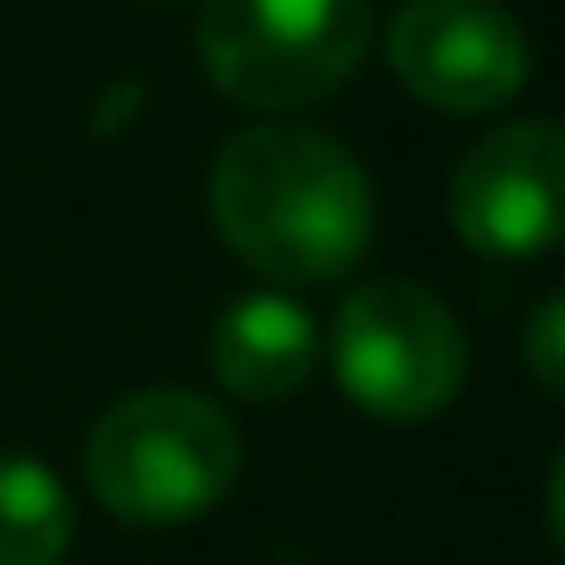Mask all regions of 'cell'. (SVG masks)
Segmentation results:
<instances>
[{
    "instance_id": "obj_1",
    "label": "cell",
    "mask_w": 565,
    "mask_h": 565,
    "mask_svg": "<svg viewBox=\"0 0 565 565\" xmlns=\"http://www.w3.org/2000/svg\"><path fill=\"white\" fill-rule=\"evenodd\" d=\"M224 250L282 289L349 277L375 237V191L349 145L309 126H244L211 164Z\"/></svg>"
},
{
    "instance_id": "obj_2",
    "label": "cell",
    "mask_w": 565,
    "mask_h": 565,
    "mask_svg": "<svg viewBox=\"0 0 565 565\" xmlns=\"http://www.w3.org/2000/svg\"><path fill=\"white\" fill-rule=\"evenodd\" d=\"M244 467L237 427L217 402L145 388L113 402L86 434V480L106 513L132 526H178L211 513Z\"/></svg>"
},
{
    "instance_id": "obj_3",
    "label": "cell",
    "mask_w": 565,
    "mask_h": 565,
    "mask_svg": "<svg viewBox=\"0 0 565 565\" xmlns=\"http://www.w3.org/2000/svg\"><path fill=\"white\" fill-rule=\"evenodd\" d=\"M375 40L369 0H204L198 60L211 86L250 113H302L335 99Z\"/></svg>"
},
{
    "instance_id": "obj_4",
    "label": "cell",
    "mask_w": 565,
    "mask_h": 565,
    "mask_svg": "<svg viewBox=\"0 0 565 565\" xmlns=\"http://www.w3.org/2000/svg\"><path fill=\"white\" fill-rule=\"evenodd\" d=\"M335 382L382 422H427L467 382V342L454 309L415 277L355 282L335 309Z\"/></svg>"
},
{
    "instance_id": "obj_5",
    "label": "cell",
    "mask_w": 565,
    "mask_h": 565,
    "mask_svg": "<svg viewBox=\"0 0 565 565\" xmlns=\"http://www.w3.org/2000/svg\"><path fill=\"white\" fill-rule=\"evenodd\" d=\"M447 217L467 250L520 264L565 244V126L513 119L467 145L447 184Z\"/></svg>"
},
{
    "instance_id": "obj_6",
    "label": "cell",
    "mask_w": 565,
    "mask_h": 565,
    "mask_svg": "<svg viewBox=\"0 0 565 565\" xmlns=\"http://www.w3.org/2000/svg\"><path fill=\"white\" fill-rule=\"evenodd\" d=\"M388 73L434 113L480 119L526 86L533 46L500 0H408L388 20Z\"/></svg>"
},
{
    "instance_id": "obj_7",
    "label": "cell",
    "mask_w": 565,
    "mask_h": 565,
    "mask_svg": "<svg viewBox=\"0 0 565 565\" xmlns=\"http://www.w3.org/2000/svg\"><path fill=\"white\" fill-rule=\"evenodd\" d=\"M322 362V335L302 302L289 296H244L211 329V375L237 402H289L309 388Z\"/></svg>"
},
{
    "instance_id": "obj_8",
    "label": "cell",
    "mask_w": 565,
    "mask_h": 565,
    "mask_svg": "<svg viewBox=\"0 0 565 565\" xmlns=\"http://www.w3.org/2000/svg\"><path fill=\"white\" fill-rule=\"evenodd\" d=\"M73 546V507L46 460L0 454V565H60Z\"/></svg>"
},
{
    "instance_id": "obj_9",
    "label": "cell",
    "mask_w": 565,
    "mask_h": 565,
    "mask_svg": "<svg viewBox=\"0 0 565 565\" xmlns=\"http://www.w3.org/2000/svg\"><path fill=\"white\" fill-rule=\"evenodd\" d=\"M526 375L565 402V289L559 296H546L533 316H526Z\"/></svg>"
},
{
    "instance_id": "obj_10",
    "label": "cell",
    "mask_w": 565,
    "mask_h": 565,
    "mask_svg": "<svg viewBox=\"0 0 565 565\" xmlns=\"http://www.w3.org/2000/svg\"><path fill=\"white\" fill-rule=\"evenodd\" d=\"M546 533H553V546L565 553V454L553 460V473H546Z\"/></svg>"
},
{
    "instance_id": "obj_11",
    "label": "cell",
    "mask_w": 565,
    "mask_h": 565,
    "mask_svg": "<svg viewBox=\"0 0 565 565\" xmlns=\"http://www.w3.org/2000/svg\"><path fill=\"white\" fill-rule=\"evenodd\" d=\"M151 7H164V0H151Z\"/></svg>"
}]
</instances>
